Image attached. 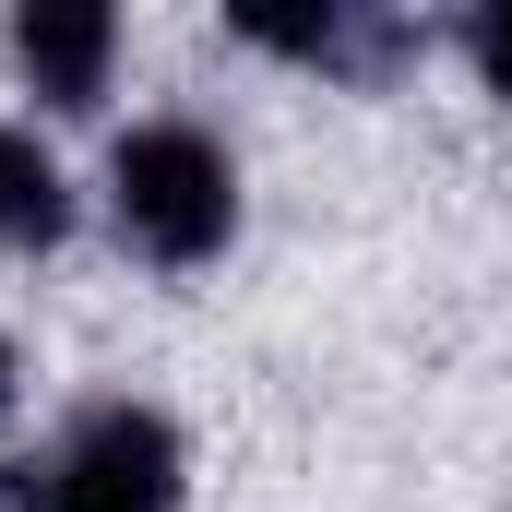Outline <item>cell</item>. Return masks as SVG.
<instances>
[{
	"label": "cell",
	"instance_id": "obj_3",
	"mask_svg": "<svg viewBox=\"0 0 512 512\" xmlns=\"http://www.w3.org/2000/svg\"><path fill=\"white\" fill-rule=\"evenodd\" d=\"M12 60L48 108H96L108 96V60H120V12L108 0H24L12 12Z\"/></svg>",
	"mask_w": 512,
	"mask_h": 512
},
{
	"label": "cell",
	"instance_id": "obj_4",
	"mask_svg": "<svg viewBox=\"0 0 512 512\" xmlns=\"http://www.w3.org/2000/svg\"><path fill=\"white\" fill-rule=\"evenodd\" d=\"M0 239L12 251H60L72 239V179L24 120H0Z\"/></svg>",
	"mask_w": 512,
	"mask_h": 512
},
{
	"label": "cell",
	"instance_id": "obj_2",
	"mask_svg": "<svg viewBox=\"0 0 512 512\" xmlns=\"http://www.w3.org/2000/svg\"><path fill=\"white\" fill-rule=\"evenodd\" d=\"M179 429L155 405H84L60 453L0 465V512H179Z\"/></svg>",
	"mask_w": 512,
	"mask_h": 512
},
{
	"label": "cell",
	"instance_id": "obj_5",
	"mask_svg": "<svg viewBox=\"0 0 512 512\" xmlns=\"http://www.w3.org/2000/svg\"><path fill=\"white\" fill-rule=\"evenodd\" d=\"M465 60H477V84L512 108V0H489V12L465 24Z\"/></svg>",
	"mask_w": 512,
	"mask_h": 512
},
{
	"label": "cell",
	"instance_id": "obj_1",
	"mask_svg": "<svg viewBox=\"0 0 512 512\" xmlns=\"http://www.w3.org/2000/svg\"><path fill=\"white\" fill-rule=\"evenodd\" d=\"M108 215H120V239L143 262L191 274V262H215L239 239V167H227L215 131L143 120V131H120V155H108Z\"/></svg>",
	"mask_w": 512,
	"mask_h": 512
},
{
	"label": "cell",
	"instance_id": "obj_6",
	"mask_svg": "<svg viewBox=\"0 0 512 512\" xmlns=\"http://www.w3.org/2000/svg\"><path fill=\"white\" fill-rule=\"evenodd\" d=\"M12 393H24V358H12V334H0V417H12Z\"/></svg>",
	"mask_w": 512,
	"mask_h": 512
}]
</instances>
